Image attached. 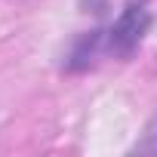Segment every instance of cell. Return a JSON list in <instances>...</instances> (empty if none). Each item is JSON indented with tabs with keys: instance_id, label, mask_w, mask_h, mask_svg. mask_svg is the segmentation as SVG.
<instances>
[{
	"instance_id": "1",
	"label": "cell",
	"mask_w": 157,
	"mask_h": 157,
	"mask_svg": "<svg viewBox=\"0 0 157 157\" xmlns=\"http://www.w3.org/2000/svg\"><path fill=\"white\" fill-rule=\"evenodd\" d=\"M148 28H151L148 10L145 6H136V3L126 6L120 13V19L114 22V28H111V49L120 52V56H129L142 43V37L148 34Z\"/></svg>"
},
{
	"instance_id": "3",
	"label": "cell",
	"mask_w": 157,
	"mask_h": 157,
	"mask_svg": "<svg viewBox=\"0 0 157 157\" xmlns=\"http://www.w3.org/2000/svg\"><path fill=\"white\" fill-rule=\"evenodd\" d=\"M136 154H157V117L148 123V129H145V136H142V142H136V148H132Z\"/></svg>"
},
{
	"instance_id": "2",
	"label": "cell",
	"mask_w": 157,
	"mask_h": 157,
	"mask_svg": "<svg viewBox=\"0 0 157 157\" xmlns=\"http://www.w3.org/2000/svg\"><path fill=\"white\" fill-rule=\"evenodd\" d=\"M96 49H99V34H86L80 43H77V49L71 52V62H68V68H86V65L93 62Z\"/></svg>"
}]
</instances>
